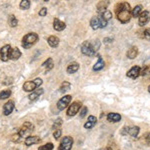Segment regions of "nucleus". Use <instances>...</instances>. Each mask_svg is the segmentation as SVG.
<instances>
[{
	"instance_id": "nucleus-23",
	"label": "nucleus",
	"mask_w": 150,
	"mask_h": 150,
	"mask_svg": "<svg viewBox=\"0 0 150 150\" xmlns=\"http://www.w3.org/2000/svg\"><path fill=\"white\" fill-rule=\"evenodd\" d=\"M137 54H138V49H137V47H135V46L130 48L126 53L127 57L129 58V59H134V58H136Z\"/></svg>"
},
{
	"instance_id": "nucleus-37",
	"label": "nucleus",
	"mask_w": 150,
	"mask_h": 150,
	"mask_svg": "<svg viewBox=\"0 0 150 150\" xmlns=\"http://www.w3.org/2000/svg\"><path fill=\"white\" fill-rule=\"evenodd\" d=\"M61 134H62L61 129H56V130H54V132H53V136H54V138L56 140L61 137Z\"/></svg>"
},
{
	"instance_id": "nucleus-4",
	"label": "nucleus",
	"mask_w": 150,
	"mask_h": 150,
	"mask_svg": "<svg viewBox=\"0 0 150 150\" xmlns=\"http://www.w3.org/2000/svg\"><path fill=\"white\" fill-rule=\"evenodd\" d=\"M90 25H91V27H92V29H94V30H97V29L106 27V25H107V21L104 20L102 16H101L100 14H98V15H96V16H94V17L91 18Z\"/></svg>"
},
{
	"instance_id": "nucleus-30",
	"label": "nucleus",
	"mask_w": 150,
	"mask_h": 150,
	"mask_svg": "<svg viewBox=\"0 0 150 150\" xmlns=\"http://www.w3.org/2000/svg\"><path fill=\"white\" fill-rule=\"evenodd\" d=\"M10 95H11L10 89H7V90H3V91H1V92H0V99H1V100H3V99L8 98Z\"/></svg>"
},
{
	"instance_id": "nucleus-11",
	"label": "nucleus",
	"mask_w": 150,
	"mask_h": 150,
	"mask_svg": "<svg viewBox=\"0 0 150 150\" xmlns=\"http://www.w3.org/2000/svg\"><path fill=\"white\" fill-rule=\"evenodd\" d=\"M140 71H141V68L139 66H133L131 69L127 71L126 76L131 79H136L137 77L140 76Z\"/></svg>"
},
{
	"instance_id": "nucleus-7",
	"label": "nucleus",
	"mask_w": 150,
	"mask_h": 150,
	"mask_svg": "<svg viewBox=\"0 0 150 150\" xmlns=\"http://www.w3.org/2000/svg\"><path fill=\"white\" fill-rule=\"evenodd\" d=\"M11 46L9 44L4 45L3 47L0 49V59L2 61H8V59H10V53H11Z\"/></svg>"
},
{
	"instance_id": "nucleus-5",
	"label": "nucleus",
	"mask_w": 150,
	"mask_h": 150,
	"mask_svg": "<svg viewBox=\"0 0 150 150\" xmlns=\"http://www.w3.org/2000/svg\"><path fill=\"white\" fill-rule=\"evenodd\" d=\"M33 130H34V125L30 122H25L22 125V127L20 128V130H19L17 134L19 135V137H24L26 135H28L29 133L32 132Z\"/></svg>"
},
{
	"instance_id": "nucleus-29",
	"label": "nucleus",
	"mask_w": 150,
	"mask_h": 150,
	"mask_svg": "<svg viewBox=\"0 0 150 150\" xmlns=\"http://www.w3.org/2000/svg\"><path fill=\"white\" fill-rule=\"evenodd\" d=\"M53 61H52V58H48L46 61L44 62V63L42 64V66L46 67V72L49 71V70H51L53 68Z\"/></svg>"
},
{
	"instance_id": "nucleus-14",
	"label": "nucleus",
	"mask_w": 150,
	"mask_h": 150,
	"mask_svg": "<svg viewBox=\"0 0 150 150\" xmlns=\"http://www.w3.org/2000/svg\"><path fill=\"white\" fill-rule=\"evenodd\" d=\"M36 88H37V86L34 83V81H26L23 85V90L26 92H33Z\"/></svg>"
},
{
	"instance_id": "nucleus-43",
	"label": "nucleus",
	"mask_w": 150,
	"mask_h": 150,
	"mask_svg": "<svg viewBox=\"0 0 150 150\" xmlns=\"http://www.w3.org/2000/svg\"><path fill=\"white\" fill-rule=\"evenodd\" d=\"M105 150H112V149H111V148H110V147H108V148H106Z\"/></svg>"
},
{
	"instance_id": "nucleus-3",
	"label": "nucleus",
	"mask_w": 150,
	"mask_h": 150,
	"mask_svg": "<svg viewBox=\"0 0 150 150\" xmlns=\"http://www.w3.org/2000/svg\"><path fill=\"white\" fill-rule=\"evenodd\" d=\"M38 41V35L34 32L26 34L22 39V47L24 49H29L31 46L35 44Z\"/></svg>"
},
{
	"instance_id": "nucleus-16",
	"label": "nucleus",
	"mask_w": 150,
	"mask_h": 150,
	"mask_svg": "<svg viewBox=\"0 0 150 150\" xmlns=\"http://www.w3.org/2000/svg\"><path fill=\"white\" fill-rule=\"evenodd\" d=\"M40 137L38 136H27L25 139V145L26 146H31L33 144H36V143H39L40 142Z\"/></svg>"
},
{
	"instance_id": "nucleus-27",
	"label": "nucleus",
	"mask_w": 150,
	"mask_h": 150,
	"mask_svg": "<svg viewBox=\"0 0 150 150\" xmlns=\"http://www.w3.org/2000/svg\"><path fill=\"white\" fill-rule=\"evenodd\" d=\"M8 24L11 26V27H15V26H17L18 20H17V18L13 15V14H11V15L8 16Z\"/></svg>"
},
{
	"instance_id": "nucleus-39",
	"label": "nucleus",
	"mask_w": 150,
	"mask_h": 150,
	"mask_svg": "<svg viewBox=\"0 0 150 150\" xmlns=\"http://www.w3.org/2000/svg\"><path fill=\"white\" fill-rule=\"evenodd\" d=\"M87 111H88V109H87V107H83L80 111V118H84L87 114Z\"/></svg>"
},
{
	"instance_id": "nucleus-15",
	"label": "nucleus",
	"mask_w": 150,
	"mask_h": 150,
	"mask_svg": "<svg viewBox=\"0 0 150 150\" xmlns=\"http://www.w3.org/2000/svg\"><path fill=\"white\" fill-rule=\"evenodd\" d=\"M53 28L56 31H62L66 28V24L64 22H62V21H60L59 19L55 18L54 21H53Z\"/></svg>"
},
{
	"instance_id": "nucleus-31",
	"label": "nucleus",
	"mask_w": 150,
	"mask_h": 150,
	"mask_svg": "<svg viewBox=\"0 0 150 150\" xmlns=\"http://www.w3.org/2000/svg\"><path fill=\"white\" fill-rule=\"evenodd\" d=\"M20 8L23 9V10H26V9H29V7H30V1L29 0H22V1L20 2Z\"/></svg>"
},
{
	"instance_id": "nucleus-17",
	"label": "nucleus",
	"mask_w": 150,
	"mask_h": 150,
	"mask_svg": "<svg viewBox=\"0 0 150 150\" xmlns=\"http://www.w3.org/2000/svg\"><path fill=\"white\" fill-rule=\"evenodd\" d=\"M107 120H108L109 122H113V123L119 122L120 120H121V115L118 114V113H114V112L108 113V115H107Z\"/></svg>"
},
{
	"instance_id": "nucleus-34",
	"label": "nucleus",
	"mask_w": 150,
	"mask_h": 150,
	"mask_svg": "<svg viewBox=\"0 0 150 150\" xmlns=\"http://www.w3.org/2000/svg\"><path fill=\"white\" fill-rule=\"evenodd\" d=\"M53 144L52 143H47L45 145H42V146H40L38 150H52L53 149Z\"/></svg>"
},
{
	"instance_id": "nucleus-36",
	"label": "nucleus",
	"mask_w": 150,
	"mask_h": 150,
	"mask_svg": "<svg viewBox=\"0 0 150 150\" xmlns=\"http://www.w3.org/2000/svg\"><path fill=\"white\" fill-rule=\"evenodd\" d=\"M148 74H150V66H145L141 69V71H140V75H141V76L148 75Z\"/></svg>"
},
{
	"instance_id": "nucleus-21",
	"label": "nucleus",
	"mask_w": 150,
	"mask_h": 150,
	"mask_svg": "<svg viewBox=\"0 0 150 150\" xmlns=\"http://www.w3.org/2000/svg\"><path fill=\"white\" fill-rule=\"evenodd\" d=\"M43 89L42 88H40V89H35L34 91H33L32 93L30 94V95L28 96L29 97V100H31V101H34V100H36L38 97H40V95L41 94H43Z\"/></svg>"
},
{
	"instance_id": "nucleus-22",
	"label": "nucleus",
	"mask_w": 150,
	"mask_h": 150,
	"mask_svg": "<svg viewBox=\"0 0 150 150\" xmlns=\"http://www.w3.org/2000/svg\"><path fill=\"white\" fill-rule=\"evenodd\" d=\"M109 5V2L108 1H100L97 4V10L99 12V14L103 13L104 11L107 10V7Z\"/></svg>"
},
{
	"instance_id": "nucleus-24",
	"label": "nucleus",
	"mask_w": 150,
	"mask_h": 150,
	"mask_svg": "<svg viewBox=\"0 0 150 150\" xmlns=\"http://www.w3.org/2000/svg\"><path fill=\"white\" fill-rule=\"evenodd\" d=\"M21 56V51L18 49L17 47L13 48V49H11V53H10V59L12 60H17L19 59Z\"/></svg>"
},
{
	"instance_id": "nucleus-41",
	"label": "nucleus",
	"mask_w": 150,
	"mask_h": 150,
	"mask_svg": "<svg viewBox=\"0 0 150 150\" xmlns=\"http://www.w3.org/2000/svg\"><path fill=\"white\" fill-rule=\"evenodd\" d=\"M145 140H146V143L150 145V132L146 135V137H145Z\"/></svg>"
},
{
	"instance_id": "nucleus-38",
	"label": "nucleus",
	"mask_w": 150,
	"mask_h": 150,
	"mask_svg": "<svg viewBox=\"0 0 150 150\" xmlns=\"http://www.w3.org/2000/svg\"><path fill=\"white\" fill-rule=\"evenodd\" d=\"M46 14H47V8H46V7H43L42 9H40L39 15L41 16V17H44V16H46Z\"/></svg>"
},
{
	"instance_id": "nucleus-42",
	"label": "nucleus",
	"mask_w": 150,
	"mask_h": 150,
	"mask_svg": "<svg viewBox=\"0 0 150 150\" xmlns=\"http://www.w3.org/2000/svg\"><path fill=\"white\" fill-rule=\"evenodd\" d=\"M148 92L150 93V84H149V86H148Z\"/></svg>"
},
{
	"instance_id": "nucleus-40",
	"label": "nucleus",
	"mask_w": 150,
	"mask_h": 150,
	"mask_svg": "<svg viewBox=\"0 0 150 150\" xmlns=\"http://www.w3.org/2000/svg\"><path fill=\"white\" fill-rule=\"evenodd\" d=\"M33 81H34V83L36 84V86H37V88H38V87H40V85H41V84H42V80H41V79L40 78H36V79H34V80H33Z\"/></svg>"
},
{
	"instance_id": "nucleus-35",
	"label": "nucleus",
	"mask_w": 150,
	"mask_h": 150,
	"mask_svg": "<svg viewBox=\"0 0 150 150\" xmlns=\"http://www.w3.org/2000/svg\"><path fill=\"white\" fill-rule=\"evenodd\" d=\"M61 124H62V119L61 118H58V119L55 120V122H54V124H53V129L54 130H56V129H59V127L61 126Z\"/></svg>"
},
{
	"instance_id": "nucleus-9",
	"label": "nucleus",
	"mask_w": 150,
	"mask_h": 150,
	"mask_svg": "<svg viewBox=\"0 0 150 150\" xmlns=\"http://www.w3.org/2000/svg\"><path fill=\"white\" fill-rule=\"evenodd\" d=\"M71 99H72L71 95H65L64 97L59 99V101L57 102L58 110H64L70 104V102H71Z\"/></svg>"
},
{
	"instance_id": "nucleus-2",
	"label": "nucleus",
	"mask_w": 150,
	"mask_h": 150,
	"mask_svg": "<svg viewBox=\"0 0 150 150\" xmlns=\"http://www.w3.org/2000/svg\"><path fill=\"white\" fill-rule=\"evenodd\" d=\"M100 47V43L98 40L96 41H85L81 45V52L86 56H94L96 54V51Z\"/></svg>"
},
{
	"instance_id": "nucleus-13",
	"label": "nucleus",
	"mask_w": 150,
	"mask_h": 150,
	"mask_svg": "<svg viewBox=\"0 0 150 150\" xmlns=\"http://www.w3.org/2000/svg\"><path fill=\"white\" fill-rule=\"evenodd\" d=\"M124 130L126 131L124 134H129L130 136H132V137H136L137 135H138L139 131H140V128L138 126H132V127H128V128L125 127Z\"/></svg>"
},
{
	"instance_id": "nucleus-25",
	"label": "nucleus",
	"mask_w": 150,
	"mask_h": 150,
	"mask_svg": "<svg viewBox=\"0 0 150 150\" xmlns=\"http://www.w3.org/2000/svg\"><path fill=\"white\" fill-rule=\"evenodd\" d=\"M142 9H143V7H142V5H136L134 7V8L132 9L131 10V15H132V17H139V15L140 14H141V12L143 11L142 10Z\"/></svg>"
},
{
	"instance_id": "nucleus-8",
	"label": "nucleus",
	"mask_w": 150,
	"mask_h": 150,
	"mask_svg": "<svg viewBox=\"0 0 150 150\" xmlns=\"http://www.w3.org/2000/svg\"><path fill=\"white\" fill-rule=\"evenodd\" d=\"M81 106H82L81 102H79V101H75V102H73L71 105L69 106L68 109H67V115L68 116H75L77 113L79 112Z\"/></svg>"
},
{
	"instance_id": "nucleus-6",
	"label": "nucleus",
	"mask_w": 150,
	"mask_h": 150,
	"mask_svg": "<svg viewBox=\"0 0 150 150\" xmlns=\"http://www.w3.org/2000/svg\"><path fill=\"white\" fill-rule=\"evenodd\" d=\"M72 145H73V139L70 136H65L62 139L61 143H60L58 150H70L72 148Z\"/></svg>"
},
{
	"instance_id": "nucleus-12",
	"label": "nucleus",
	"mask_w": 150,
	"mask_h": 150,
	"mask_svg": "<svg viewBox=\"0 0 150 150\" xmlns=\"http://www.w3.org/2000/svg\"><path fill=\"white\" fill-rule=\"evenodd\" d=\"M13 109H14V102L12 100H9L8 102L4 104V106H3V114L6 116L10 115Z\"/></svg>"
},
{
	"instance_id": "nucleus-26",
	"label": "nucleus",
	"mask_w": 150,
	"mask_h": 150,
	"mask_svg": "<svg viewBox=\"0 0 150 150\" xmlns=\"http://www.w3.org/2000/svg\"><path fill=\"white\" fill-rule=\"evenodd\" d=\"M47 41H48V44L53 48L57 47L59 45V38L56 37V36H49Z\"/></svg>"
},
{
	"instance_id": "nucleus-19",
	"label": "nucleus",
	"mask_w": 150,
	"mask_h": 150,
	"mask_svg": "<svg viewBox=\"0 0 150 150\" xmlns=\"http://www.w3.org/2000/svg\"><path fill=\"white\" fill-rule=\"evenodd\" d=\"M104 66H105V62H104V60L102 59V57L99 55V56H98V61L94 64L93 70H94V71H99V70L103 69Z\"/></svg>"
},
{
	"instance_id": "nucleus-28",
	"label": "nucleus",
	"mask_w": 150,
	"mask_h": 150,
	"mask_svg": "<svg viewBox=\"0 0 150 150\" xmlns=\"http://www.w3.org/2000/svg\"><path fill=\"white\" fill-rule=\"evenodd\" d=\"M70 88H71V84L67 81H64L63 83L61 84V86H60V92L65 93L66 91H68Z\"/></svg>"
},
{
	"instance_id": "nucleus-18",
	"label": "nucleus",
	"mask_w": 150,
	"mask_h": 150,
	"mask_svg": "<svg viewBox=\"0 0 150 150\" xmlns=\"http://www.w3.org/2000/svg\"><path fill=\"white\" fill-rule=\"evenodd\" d=\"M96 122H97V119H96L95 116L93 115H90L88 117V120H87V122L84 124V127L86 128V129H91L92 127H94V125L96 124Z\"/></svg>"
},
{
	"instance_id": "nucleus-20",
	"label": "nucleus",
	"mask_w": 150,
	"mask_h": 150,
	"mask_svg": "<svg viewBox=\"0 0 150 150\" xmlns=\"http://www.w3.org/2000/svg\"><path fill=\"white\" fill-rule=\"evenodd\" d=\"M78 69H79V64L77 63V62H72V63H70L68 66H67L66 71H67V73H69V74H73L76 71H78Z\"/></svg>"
},
{
	"instance_id": "nucleus-33",
	"label": "nucleus",
	"mask_w": 150,
	"mask_h": 150,
	"mask_svg": "<svg viewBox=\"0 0 150 150\" xmlns=\"http://www.w3.org/2000/svg\"><path fill=\"white\" fill-rule=\"evenodd\" d=\"M141 37L143 38V39H146V40L150 41V28H146L142 31Z\"/></svg>"
},
{
	"instance_id": "nucleus-10",
	"label": "nucleus",
	"mask_w": 150,
	"mask_h": 150,
	"mask_svg": "<svg viewBox=\"0 0 150 150\" xmlns=\"http://www.w3.org/2000/svg\"><path fill=\"white\" fill-rule=\"evenodd\" d=\"M150 20V12L147 10H144L141 12V14L139 15L138 17V24L139 26L143 27L144 25H146L148 23V21Z\"/></svg>"
},
{
	"instance_id": "nucleus-32",
	"label": "nucleus",
	"mask_w": 150,
	"mask_h": 150,
	"mask_svg": "<svg viewBox=\"0 0 150 150\" xmlns=\"http://www.w3.org/2000/svg\"><path fill=\"white\" fill-rule=\"evenodd\" d=\"M100 15L102 16L104 20H106L107 22H108V20H110V19L112 18V13H111L110 11H108V10L104 11L103 13H101V14H100Z\"/></svg>"
},
{
	"instance_id": "nucleus-1",
	"label": "nucleus",
	"mask_w": 150,
	"mask_h": 150,
	"mask_svg": "<svg viewBox=\"0 0 150 150\" xmlns=\"http://www.w3.org/2000/svg\"><path fill=\"white\" fill-rule=\"evenodd\" d=\"M131 7L130 4L127 2H121L118 3L115 7V14L116 17L121 23H127L130 21L132 15H131Z\"/></svg>"
}]
</instances>
